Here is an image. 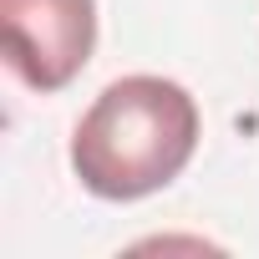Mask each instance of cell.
Masks as SVG:
<instances>
[{"instance_id": "1", "label": "cell", "mask_w": 259, "mask_h": 259, "mask_svg": "<svg viewBox=\"0 0 259 259\" xmlns=\"http://www.w3.org/2000/svg\"><path fill=\"white\" fill-rule=\"evenodd\" d=\"M198 102L168 76L112 81L71 133V168L87 193L133 203L168 188L198 153Z\"/></svg>"}, {"instance_id": "2", "label": "cell", "mask_w": 259, "mask_h": 259, "mask_svg": "<svg viewBox=\"0 0 259 259\" xmlns=\"http://www.w3.org/2000/svg\"><path fill=\"white\" fill-rule=\"evenodd\" d=\"M0 41L31 92H61L92 61L97 0H0Z\"/></svg>"}]
</instances>
